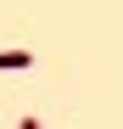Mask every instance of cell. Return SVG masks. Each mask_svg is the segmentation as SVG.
I'll use <instances>...</instances> for the list:
<instances>
[{
	"label": "cell",
	"instance_id": "2",
	"mask_svg": "<svg viewBox=\"0 0 123 129\" xmlns=\"http://www.w3.org/2000/svg\"><path fill=\"white\" fill-rule=\"evenodd\" d=\"M17 129H45V123H39V118H23V123H17Z\"/></svg>",
	"mask_w": 123,
	"mask_h": 129
},
{
	"label": "cell",
	"instance_id": "1",
	"mask_svg": "<svg viewBox=\"0 0 123 129\" xmlns=\"http://www.w3.org/2000/svg\"><path fill=\"white\" fill-rule=\"evenodd\" d=\"M17 68H34V51H0V73H17Z\"/></svg>",
	"mask_w": 123,
	"mask_h": 129
}]
</instances>
